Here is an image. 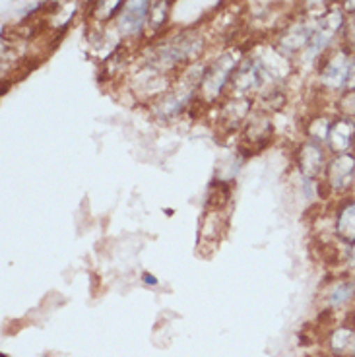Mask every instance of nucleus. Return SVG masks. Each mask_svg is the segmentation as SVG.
<instances>
[{
	"label": "nucleus",
	"instance_id": "f257e3e1",
	"mask_svg": "<svg viewBox=\"0 0 355 357\" xmlns=\"http://www.w3.org/2000/svg\"><path fill=\"white\" fill-rule=\"evenodd\" d=\"M148 10H150V0H126L123 16H121V27L130 36L138 33L144 27Z\"/></svg>",
	"mask_w": 355,
	"mask_h": 357
},
{
	"label": "nucleus",
	"instance_id": "f03ea898",
	"mask_svg": "<svg viewBox=\"0 0 355 357\" xmlns=\"http://www.w3.org/2000/svg\"><path fill=\"white\" fill-rule=\"evenodd\" d=\"M354 160L352 158H340L338 161L332 163V169H330V177L334 181V185L336 187H342V185H346L349 177H352V173H354Z\"/></svg>",
	"mask_w": 355,
	"mask_h": 357
},
{
	"label": "nucleus",
	"instance_id": "7ed1b4c3",
	"mask_svg": "<svg viewBox=\"0 0 355 357\" xmlns=\"http://www.w3.org/2000/svg\"><path fill=\"white\" fill-rule=\"evenodd\" d=\"M342 138V150H347V146L352 144V138H354V126L346 123V121H340L334 126V132L330 134V144L336 148V144L340 142Z\"/></svg>",
	"mask_w": 355,
	"mask_h": 357
},
{
	"label": "nucleus",
	"instance_id": "20e7f679",
	"mask_svg": "<svg viewBox=\"0 0 355 357\" xmlns=\"http://www.w3.org/2000/svg\"><path fill=\"white\" fill-rule=\"evenodd\" d=\"M340 231L344 233V237L349 241L355 239V204L346 208V212L340 218Z\"/></svg>",
	"mask_w": 355,
	"mask_h": 357
},
{
	"label": "nucleus",
	"instance_id": "39448f33",
	"mask_svg": "<svg viewBox=\"0 0 355 357\" xmlns=\"http://www.w3.org/2000/svg\"><path fill=\"white\" fill-rule=\"evenodd\" d=\"M352 41L355 43V22H354V26H352Z\"/></svg>",
	"mask_w": 355,
	"mask_h": 357
}]
</instances>
